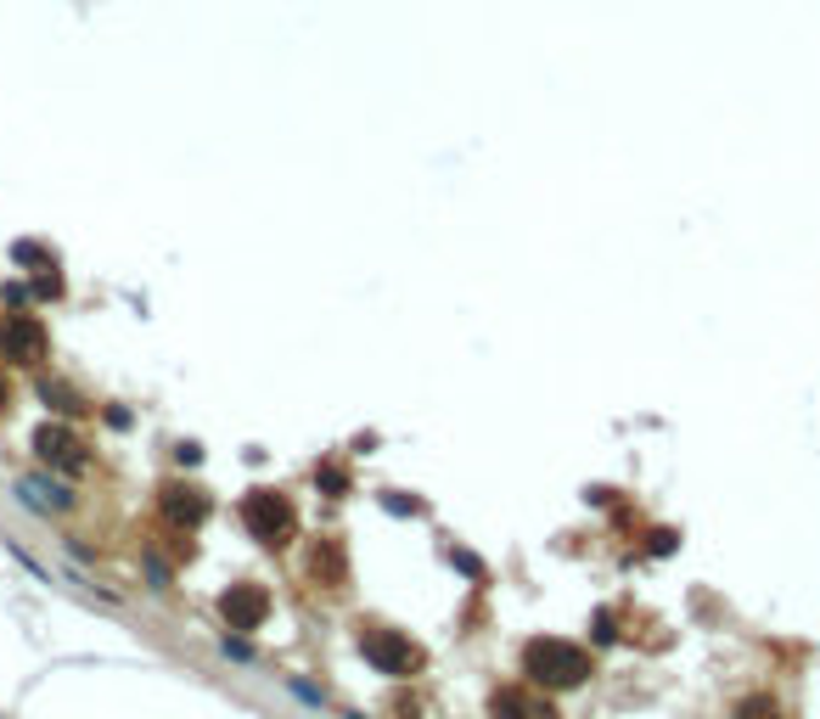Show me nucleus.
Wrapping results in <instances>:
<instances>
[{
	"label": "nucleus",
	"mask_w": 820,
	"mask_h": 719,
	"mask_svg": "<svg viewBox=\"0 0 820 719\" xmlns=\"http://www.w3.org/2000/svg\"><path fill=\"white\" fill-rule=\"evenodd\" d=\"M529 674L540 685H573V680L590 674V658L579 646H568V641H534L529 646Z\"/></svg>",
	"instance_id": "obj_1"
},
{
	"label": "nucleus",
	"mask_w": 820,
	"mask_h": 719,
	"mask_svg": "<svg viewBox=\"0 0 820 719\" xmlns=\"http://www.w3.org/2000/svg\"><path fill=\"white\" fill-rule=\"evenodd\" d=\"M46 349H51V338H46V326L35 315H7L0 320V354H7L12 366H40Z\"/></svg>",
	"instance_id": "obj_2"
},
{
	"label": "nucleus",
	"mask_w": 820,
	"mask_h": 719,
	"mask_svg": "<svg viewBox=\"0 0 820 719\" xmlns=\"http://www.w3.org/2000/svg\"><path fill=\"white\" fill-rule=\"evenodd\" d=\"M242 522L258 540H281L292 529V506H287V495H276V489H253L242 501Z\"/></svg>",
	"instance_id": "obj_3"
},
{
	"label": "nucleus",
	"mask_w": 820,
	"mask_h": 719,
	"mask_svg": "<svg viewBox=\"0 0 820 719\" xmlns=\"http://www.w3.org/2000/svg\"><path fill=\"white\" fill-rule=\"evenodd\" d=\"M366 658H371L382 674H411V669H416V646H411L405 635L371 630V635H366Z\"/></svg>",
	"instance_id": "obj_4"
},
{
	"label": "nucleus",
	"mask_w": 820,
	"mask_h": 719,
	"mask_svg": "<svg viewBox=\"0 0 820 719\" xmlns=\"http://www.w3.org/2000/svg\"><path fill=\"white\" fill-rule=\"evenodd\" d=\"M219 613H225V625H231V630H258V625H265V613H270V602H265V591H253V584H237V591L219 602Z\"/></svg>",
	"instance_id": "obj_5"
},
{
	"label": "nucleus",
	"mask_w": 820,
	"mask_h": 719,
	"mask_svg": "<svg viewBox=\"0 0 820 719\" xmlns=\"http://www.w3.org/2000/svg\"><path fill=\"white\" fill-rule=\"evenodd\" d=\"M163 512H169V522L175 529H191V522H203V512H209V501L197 495V489H163Z\"/></svg>",
	"instance_id": "obj_6"
},
{
	"label": "nucleus",
	"mask_w": 820,
	"mask_h": 719,
	"mask_svg": "<svg viewBox=\"0 0 820 719\" xmlns=\"http://www.w3.org/2000/svg\"><path fill=\"white\" fill-rule=\"evenodd\" d=\"M40 455H46V462H56V467H68V472H79V467H85L79 439H74L68 428H46V433H40Z\"/></svg>",
	"instance_id": "obj_7"
},
{
	"label": "nucleus",
	"mask_w": 820,
	"mask_h": 719,
	"mask_svg": "<svg viewBox=\"0 0 820 719\" xmlns=\"http://www.w3.org/2000/svg\"><path fill=\"white\" fill-rule=\"evenodd\" d=\"M495 714H501V719H556L551 703H540V697H529V692H501V697H495Z\"/></svg>",
	"instance_id": "obj_8"
},
{
	"label": "nucleus",
	"mask_w": 820,
	"mask_h": 719,
	"mask_svg": "<svg viewBox=\"0 0 820 719\" xmlns=\"http://www.w3.org/2000/svg\"><path fill=\"white\" fill-rule=\"evenodd\" d=\"M736 719H770V703H765V697H747V703L736 708Z\"/></svg>",
	"instance_id": "obj_9"
},
{
	"label": "nucleus",
	"mask_w": 820,
	"mask_h": 719,
	"mask_svg": "<svg viewBox=\"0 0 820 719\" xmlns=\"http://www.w3.org/2000/svg\"><path fill=\"white\" fill-rule=\"evenodd\" d=\"M7 405H12V382H7V377H0V411H7Z\"/></svg>",
	"instance_id": "obj_10"
}]
</instances>
